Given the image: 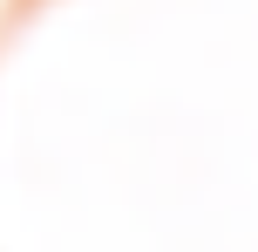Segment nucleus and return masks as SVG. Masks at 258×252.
<instances>
[]
</instances>
